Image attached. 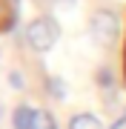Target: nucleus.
Masks as SVG:
<instances>
[{"label": "nucleus", "instance_id": "obj_4", "mask_svg": "<svg viewBox=\"0 0 126 129\" xmlns=\"http://www.w3.org/2000/svg\"><path fill=\"white\" fill-rule=\"evenodd\" d=\"M66 129H106L100 123L98 115H89V112H77V115L69 118V126Z\"/></svg>", "mask_w": 126, "mask_h": 129}, {"label": "nucleus", "instance_id": "obj_6", "mask_svg": "<svg viewBox=\"0 0 126 129\" xmlns=\"http://www.w3.org/2000/svg\"><path fill=\"white\" fill-rule=\"evenodd\" d=\"M46 89H49L55 98H66V83H63L60 78H49V80H46Z\"/></svg>", "mask_w": 126, "mask_h": 129}, {"label": "nucleus", "instance_id": "obj_1", "mask_svg": "<svg viewBox=\"0 0 126 129\" xmlns=\"http://www.w3.org/2000/svg\"><path fill=\"white\" fill-rule=\"evenodd\" d=\"M26 43L32 46L34 52H46L55 46V40L60 37V26H57V20L52 17V14H40V17H34L32 23L26 26Z\"/></svg>", "mask_w": 126, "mask_h": 129}, {"label": "nucleus", "instance_id": "obj_2", "mask_svg": "<svg viewBox=\"0 0 126 129\" xmlns=\"http://www.w3.org/2000/svg\"><path fill=\"white\" fill-rule=\"evenodd\" d=\"M89 32H92V40L100 43V46H112L117 37V17L115 12L109 9H98L89 14Z\"/></svg>", "mask_w": 126, "mask_h": 129}, {"label": "nucleus", "instance_id": "obj_8", "mask_svg": "<svg viewBox=\"0 0 126 129\" xmlns=\"http://www.w3.org/2000/svg\"><path fill=\"white\" fill-rule=\"evenodd\" d=\"M37 6H49V3H55V0H34Z\"/></svg>", "mask_w": 126, "mask_h": 129}, {"label": "nucleus", "instance_id": "obj_3", "mask_svg": "<svg viewBox=\"0 0 126 129\" xmlns=\"http://www.w3.org/2000/svg\"><path fill=\"white\" fill-rule=\"evenodd\" d=\"M34 118H37V109L29 103H17L12 112V126L14 129H34Z\"/></svg>", "mask_w": 126, "mask_h": 129}, {"label": "nucleus", "instance_id": "obj_5", "mask_svg": "<svg viewBox=\"0 0 126 129\" xmlns=\"http://www.w3.org/2000/svg\"><path fill=\"white\" fill-rule=\"evenodd\" d=\"M34 129H60L57 126L55 115H52L49 109H37V118H34Z\"/></svg>", "mask_w": 126, "mask_h": 129}, {"label": "nucleus", "instance_id": "obj_9", "mask_svg": "<svg viewBox=\"0 0 126 129\" xmlns=\"http://www.w3.org/2000/svg\"><path fill=\"white\" fill-rule=\"evenodd\" d=\"M60 3H75V0H60Z\"/></svg>", "mask_w": 126, "mask_h": 129}, {"label": "nucleus", "instance_id": "obj_10", "mask_svg": "<svg viewBox=\"0 0 126 129\" xmlns=\"http://www.w3.org/2000/svg\"><path fill=\"white\" fill-rule=\"evenodd\" d=\"M9 3H17V0H9Z\"/></svg>", "mask_w": 126, "mask_h": 129}, {"label": "nucleus", "instance_id": "obj_7", "mask_svg": "<svg viewBox=\"0 0 126 129\" xmlns=\"http://www.w3.org/2000/svg\"><path fill=\"white\" fill-rule=\"evenodd\" d=\"M9 80H12V86H14V89H23V86H26V80H23V75H20V72H12V75H9Z\"/></svg>", "mask_w": 126, "mask_h": 129}]
</instances>
